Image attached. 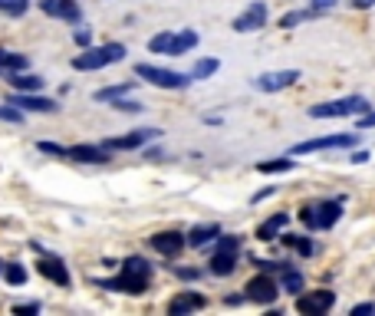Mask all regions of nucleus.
Masks as SVG:
<instances>
[{"label": "nucleus", "mask_w": 375, "mask_h": 316, "mask_svg": "<svg viewBox=\"0 0 375 316\" xmlns=\"http://www.w3.org/2000/svg\"><path fill=\"white\" fill-rule=\"evenodd\" d=\"M362 129H375V109L372 112H365V116H359V132Z\"/></svg>", "instance_id": "obj_48"}, {"label": "nucleus", "mask_w": 375, "mask_h": 316, "mask_svg": "<svg viewBox=\"0 0 375 316\" xmlns=\"http://www.w3.org/2000/svg\"><path fill=\"white\" fill-rule=\"evenodd\" d=\"M286 224H290V211H273L270 218H264V221L257 224L254 238H257L260 244H273V241H280V234L286 231Z\"/></svg>", "instance_id": "obj_19"}, {"label": "nucleus", "mask_w": 375, "mask_h": 316, "mask_svg": "<svg viewBox=\"0 0 375 316\" xmlns=\"http://www.w3.org/2000/svg\"><path fill=\"white\" fill-rule=\"evenodd\" d=\"M17 316H33V313H43V303L40 300H30V303H17L14 306Z\"/></svg>", "instance_id": "obj_39"}, {"label": "nucleus", "mask_w": 375, "mask_h": 316, "mask_svg": "<svg viewBox=\"0 0 375 316\" xmlns=\"http://www.w3.org/2000/svg\"><path fill=\"white\" fill-rule=\"evenodd\" d=\"M359 136L356 132H336V136H319V138H306L297 142L290 155H316V151H343V149H356Z\"/></svg>", "instance_id": "obj_9"}, {"label": "nucleus", "mask_w": 375, "mask_h": 316, "mask_svg": "<svg viewBox=\"0 0 375 316\" xmlns=\"http://www.w3.org/2000/svg\"><path fill=\"white\" fill-rule=\"evenodd\" d=\"M237 264H240V251H211L204 267H208L211 277L224 280V277H231V273L237 271Z\"/></svg>", "instance_id": "obj_21"}, {"label": "nucleus", "mask_w": 375, "mask_h": 316, "mask_svg": "<svg viewBox=\"0 0 375 316\" xmlns=\"http://www.w3.org/2000/svg\"><path fill=\"white\" fill-rule=\"evenodd\" d=\"M112 158H116V151L105 149L103 142H76L66 155V162H76V165H109Z\"/></svg>", "instance_id": "obj_14"}, {"label": "nucleus", "mask_w": 375, "mask_h": 316, "mask_svg": "<svg viewBox=\"0 0 375 316\" xmlns=\"http://www.w3.org/2000/svg\"><path fill=\"white\" fill-rule=\"evenodd\" d=\"M277 191H280L277 185H267V188H260V191H254V195H250V204H264V201H270Z\"/></svg>", "instance_id": "obj_40"}, {"label": "nucleus", "mask_w": 375, "mask_h": 316, "mask_svg": "<svg viewBox=\"0 0 375 316\" xmlns=\"http://www.w3.org/2000/svg\"><path fill=\"white\" fill-rule=\"evenodd\" d=\"M145 247L151 254L165 257V260H178L184 251H188V231L181 227H168V231H155L145 238Z\"/></svg>", "instance_id": "obj_8"}, {"label": "nucleus", "mask_w": 375, "mask_h": 316, "mask_svg": "<svg viewBox=\"0 0 375 316\" xmlns=\"http://www.w3.org/2000/svg\"><path fill=\"white\" fill-rule=\"evenodd\" d=\"M30 280V271H27V264H20V260H7L3 264V284L20 290V286H27Z\"/></svg>", "instance_id": "obj_30"}, {"label": "nucleus", "mask_w": 375, "mask_h": 316, "mask_svg": "<svg viewBox=\"0 0 375 316\" xmlns=\"http://www.w3.org/2000/svg\"><path fill=\"white\" fill-rule=\"evenodd\" d=\"M36 10L50 20H63V23H83V3L79 0H36Z\"/></svg>", "instance_id": "obj_15"}, {"label": "nucleus", "mask_w": 375, "mask_h": 316, "mask_svg": "<svg viewBox=\"0 0 375 316\" xmlns=\"http://www.w3.org/2000/svg\"><path fill=\"white\" fill-rule=\"evenodd\" d=\"M109 109H112V112H119V116H145V109H149V105L138 103V99H132V96H122V99H116Z\"/></svg>", "instance_id": "obj_31"}, {"label": "nucleus", "mask_w": 375, "mask_h": 316, "mask_svg": "<svg viewBox=\"0 0 375 316\" xmlns=\"http://www.w3.org/2000/svg\"><path fill=\"white\" fill-rule=\"evenodd\" d=\"M171 271H175V277H178L181 284H197V280H204V273H208V267H191V264H175Z\"/></svg>", "instance_id": "obj_32"}, {"label": "nucleus", "mask_w": 375, "mask_h": 316, "mask_svg": "<svg viewBox=\"0 0 375 316\" xmlns=\"http://www.w3.org/2000/svg\"><path fill=\"white\" fill-rule=\"evenodd\" d=\"M201 122H204V125H211V129H221L227 119L221 116V112H208V116H201Z\"/></svg>", "instance_id": "obj_43"}, {"label": "nucleus", "mask_w": 375, "mask_h": 316, "mask_svg": "<svg viewBox=\"0 0 375 316\" xmlns=\"http://www.w3.org/2000/svg\"><path fill=\"white\" fill-rule=\"evenodd\" d=\"M7 7H10V0H0V14H7Z\"/></svg>", "instance_id": "obj_49"}, {"label": "nucleus", "mask_w": 375, "mask_h": 316, "mask_svg": "<svg viewBox=\"0 0 375 316\" xmlns=\"http://www.w3.org/2000/svg\"><path fill=\"white\" fill-rule=\"evenodd\" d=\"M36 151H40V155H46V158H66V155H69V145H60V142L40 138V142H36Z\"/></svg>", "instance_id": "obj_34"}, {"label": "nucleus", "mask_w": 375, "mask_h": 316, "mask_svg": "<svg viewBox=\"0 0 375 316\" xmlns=\"http://www.w3.org/2000/svg\"><path fill=\"white\" fill-rule=\"evenodd\" d=\"M240 247H244V238H240V234H221L217 241L211 244V251H240Z\"/></svg>", "instance_id": "obj_36"}, {"label": "nucleus", "mask_w": 375, "mask_h": 316, "mask_svg": "<svg viewBox=\"0 0 375 316\" xmlns=\"http://www.w3.org/2000/svg\"><path fill=\"white\" fill-rule=\"evenodd\" d=\"M303 79L300 70H267V73H257L250 79V89L264 92V96H273V92H283L290 86H297Z\"/></svg>", "instance_id": "obj_12"}, {"label": "nucleus", "mask_w": 375, "mask_h": 316, "mask_svg": "<svg viewBox=\"0 0 375 316\" xmlns=\"http://www.w3.org/2000/svg\"><path fill=\"white\" fill-rule=\"evenodd\" d=\"M247 303V293H224V306H240Z\"/></svg>", "instance_id": "obj_44"}, {"label": "nucleus", "mask_w": 375, "mask_h": 316, "mask_svg": "<svg viewBox=\"0 0 375 316\" xmlns=\"http://www.w3.org/2000/svg\"><path fill=\"white\" fill-rule=\"evenodd\" d=\"M310 7H313L316 14H330L339 7V0H310Z\"/></svg>", "instance_id": "obj_42"}, {"label": "nucleus", "mask_w": 375, "mask_h": 316, "mask_svg": "<svg viewBox=\"0 0 375 316\" xmlns=\"http://www.w3.org/2000/svg\"><path fill=\"white\" fill-rule=\"evenodd\" d=\"M73 43H76V50L92 46V27H89V23H76V27H73Z\"/></svg>", "instance_id": "obj_37"}, {"label": "nucleus", "mask_w": 375, "mask_h": 316, "mask_svg": "<svg viewBox=\"0 0 375 316\" xmlns=\"http://www.w3.org/2000/svg\"><path fill=\"white\" fill-rule=\"evenodd\" d=\"M7 86H10L14 92H43L46 79L43 76H36V73H30V70H23V73L7 76Z\"/></svg>", "instance_id": "obj_23"}, {"label": "nucleus", "mask_w": 375, "mask_h": 316, "mask_svg": "<svg viewBox=\"0 0 375 316\" xmlns=\"http://www.w3.org/2000/svg\"><path fill=\"white\" fill-rule=\"evenodd\" d=\"M0 122H7V125H23V122H27V112L14 103H0Z\"/></svg>", "instance_id": "obj_33"}, {"label": "nucleus", "mask_w": 375, "mask_h": 316, "mask_svg": "<svg viewBox=\"0 0 375 316\" xmlns=\"http://www.w3.org/2000/svg\"><path fill=\"white\" fill-rule=\"evenodd\" d=\"M36 273L53 286H63V290L73 286V271H69V264H66L60 254H53V251H43V254L36 257Z\"/></svg>", "instance_id": "obj_10"}, {"label": "nucleus", "mask_w": 375, "mask_h": 316, "mask_svg": "<svg viewBox=\"0 0 375 316\" xmlns=\"http://www.w3.org/2000/svg\"><path fill=\"white\" fill-rule=\"evenodd\" d=\"M297 168V155H280L270 162H257V175H286Z\"/></svg>", "instance_id": "obj_29"}, {"label": "nucleus", "mask_w": 375, "mask_h": 316, "mask_svg": "<svg viewBox=\"0 0 375 316\" xmlns=\"http://www.w3.org/2000/svg\"><path fill=\"white\" fill-rule=\"evenodd\" d=\"M343 208H345V198L316 201V231H332V227L343 221Z\"/></svg>", "instance_id": "obj_18"}, {"label": "nucleus", "mask_w": 375, "mask_h": 316, "mask_svg": "<svg viewBox=\"0 0 375 316\" xmlns=\"http://www.w3.org/2000/svg\"><path fill=\"white\" fill-rule=\"evenodd\" d=\"M132 73H136L142 83H149L151 89H162V92H184L195 86L191 73H181V70H171V66H158V63H151V60L136 63Z\"/></svg>", "instance_id": "obj_4"}, {"label": "nucleus", "mask_w": 375, "mask_h": 316, "mask_svg": "<svg viewBox=\"0 0 375 316\" xmlns=\"http://www.w3.org/2000/svg\"><path fill=\"white\" fill-rule=\"evenodd\" d=\"M142 158H149V162H162V158H165V151L158 149V142H151V145L142 149Z\"/></svg>", "instance_id": "obj_41"}, {"label": "nucleus", "mask_w": 375, "mask_h": 316, "mask_svg": "<svg viewBox=\"0 0 375 316\" xmlns=\"http://www.w3.org/2000/svg\"><path fill=\"white\" fill-rule=\"evenodd\" d=\"M0 70L10 76V73H23V70H30V56L27 53H17V50H7V46H0Z\"/></svg>", "instance_id": "obj_25"}, {"label": "nucleus", "mask_w": 375, "mask_h": 316, "mask_svg": "<svg viewBox=\"0 0 375 316\" xmlns=\"http://www.w3.org/2000/svg\"><path fill=\"white\" fill-rule=\"evenodd\" d=\"M297 218H300V224L306 231H316V201H306L300 211H297Z\"/></svg>", "instance_id": "obj_38"}, {"label": "nucleus", "mask_w": 375, "mask_h": 316, "mask_svg": "<svg viewBox=\"0 0 375 316\" xmlns=\"http://www.w3.org/2000/svg\"><path fill=\"white\" fill-rule=\"evenodd\" d=\"M155 277V264L142 254H129L125 260H119V273L116 277H96L92 284L109 293H125V297H145Z\"/></svg>", "instance_id": "obj_1"}, {"label": "nucleus", "mask_w": 375, "mask_h": 316, "mask_svg": "<svg viewBox=\"0 0 375 316\" xmlns=\"http://www.w3.org/2000/svg\"><path fill=\"white\" fill-rule=\"evenodd\" d=\"M280 286H283L286 297H293V300H297L303 290H306V277H303V271H297V267L290 264V267L280 273Z\"/></svg>", "instance_id": "obj_27"}, {"label": "nucleus", "mask_w": 375, "mask_h": 316, "mask_svg": "<svg viewBox=\"0 0 375 316\" xmlns=\"http://www.w3.org/2000/svg\"><path fill=\"white\" fill-rule=\"evenodd\" d=\"M280 241H283V247L297 251V254L306 257V260L316 254V241H313V238H306V234H290V231H283V234H280Z\"/></svg>", "instance_id": "obj_28"}, {"label": "nucleus", "mask_w": 375, "mask_h": 316, "mask_svg": "<svg viewBox=\"0 0 375 316\" xmlns=\"http://www.w3.org/2000/svg\"><path fill=\"white\" fill-rule=\"evenodd\" d=\"M345 3H349L352 10H372L375 7V0H345Z\"/></svg>", "instance_id": "obj_47"}, {"label": "nucleus", "mask_w": 375, "mask_h": 316, "mask_svg": "<svg viewBox=\"0 0 375 316\" xmlns=\"http://www.w3.org/2000/svg\"><path fill=\"white\" fill-rule=\"evenodd\" d=\"M352 316H365V313H375V303H356L352 310H349Z\"/></svg>", "instance_id": "obj_45"}, {"label": "nucleus", "mask_w": 375, "mask_h": 316, "mask_svg": "<svg viewBox=\"0 0 375 316\" xmlns=\"http://www.w3.org/2000/svg\"><path fill=\"white\" fill-rule=\"evenodd\" d=\"M125 56H129V46L109 40V43H92L86 50H79L73 60H69V66H73L76 73H103L109 66L125 63Z\"/></svg>", "instance_id": "obj_3"}, {"label": "nucleus", "mask_w": 375, "mask_h": 316, "mask_svg": "<svg viewBox=\"0 0 375 316\" xmlns=\"http://www.w3.org/2000/svg\"><path fill=\"white\" fill-rule=\"evenodd\" d=\"M197 43H201V33L191 30V27H178V30H158L149 36V50L151 56H165V60H178V56H188L195 53Z\"/></svg>", "instance_id": "obj_2"}, {"label": "nucleus", "mask_w": 375, "mask_h": 316, "mask_svg": "<svg viewBox=\"0 0 375 316\" xmlns=\"http://www.w3.org/2000/svg\"><path fill=\"white\" fill-rule=\"evenodd\" d=\"M138 83L142 79H125V83H112V86H103V89H92V103L99 105H112L116 99H122V96H132V92L138 89Z\"/></svg>", "instance_id": "obj_22"}, {"label": "nucleus", "mask_w": 375, "mask_h": 316, "mask_svg": "<svg viewBox=\"0 0 375 316\" xmlns=\"http://www.w3.org/2000/svg\"><path fill=\"white\" fill-rule=\"evenodd\" d=\"M267 23H270V7H267V0H250V3L231 20V30L244 36V33L264 30Z\"/></svg>", "instance_id": "obj_11"}, {"label": "nucleus", "mask_w": 375, "mask_h": 316, "mask_svg": "<svg viewBox=\"0 0 375 316\" xmlns=\"http://www.w3.org/2000/svg\"><path fill=\"white\" fill-rule=\"evenodd\" d=\"M316 17H323V14H316L313 7L306 3V7H297V10H286V14H280L277 27H280V30H297V27L310 23V20H316Z\"/></svg>", "instance_id": "obj_24"}, {"label": "nucleus", "mask_w": 375, "mask_h": 316, "mask_svg": "<svg viewBox=\"0 0 375 316\" xmlns=\"http://www.w3.org/2000/svg\"><path fill=\"white\" fill-rule=\"evenodd\" d=\"M0 79H7V73H3V70H0Z\"/></svg>", "instance_id": "obj_51"}, {"label": "nucleus", "mask_w": 375, "mask_h": 316, "mask_svg": "<svg viewBox=\"0 0 375 316\" xmlns=\"http://www.w3.org/2000/svg\"><path fill=\"white\" fill-rule=\"evenodd\" d=\"M336 306V290H303L297 297V313L303 316H323Z\"/></svg>", "instance_id": "obj_16"}, {"label": "nucleus", "mask_w": 375, "mask_h": 316, "mask_svg": "<svg viewBox=\"0 0 375 316\" xmlns=\"http://www.w3.org/2000/svg\"><path fill=\"white\" fill-rule=\"evenodd\" d=\"M221 234H224V227L217 224V221L195 224V227H188V247H191V251H211V244L217 241Z\"/></svg>", "instance_id": "obj_20"}, {"label": "nucleus", "mask_w": 375, "mask_h": 316, "mask_svg": "<svg viewBox=\"0 0 375 316\" xmlns=\"http://www.w3.org/2000/svg\"><path fill=\"white\" fill-rule=\"evenodd\" d=\"M365 112H372V103L365 96H339V99L316 103L306 109L310 119H359Z\"/></svg>", "instance_id": "obj_5"}, {"label": "nucleus", "mask_w": 375, "mask_h": 316, "mask_svg": "<svg viewBox=\"0 0 375 316\" xmlns=\"http://www.w3.org/2000/svg\"><path fill=\"white\" fill-rule=\"evenodd\" d=\"M244 293H247V303H254V306H267V310H270L273 303L280 300L283 286H280V277H277V273L257 271L254 277L244 284Z\"/></svg>", "instance_id": "obj_7"}, {"label": "nucleus", "mask_w": 375, "mask_h": 316, "mask_svg": "<svg viewBox=\"0 0 375 316\" xmlns=\"http://www.w3.org/2000/svg\"><path fill=\"white\" fill-rule=\"evenodd\" d=\"M7 103L20 105L23 112H33V116H56L63 105L60 99H53V96H43V92H14L7 96Z\"/></svg>", "instance_id": "obj_13"}, {"label": "nucleus", "mask_w": 375, "mask_h": 316, "mask_svg": "<svg viewBox=\"0 0 375 316\" xmlns=\"http://www.w3.org/2000/svg\"><path fill=\"white\" fill-rule=\"evenodd\" d=\"M168 316H191V313H201L208 310V297L201 290H178L171 300H168Z\"/></svg>", "instance_id": "obj_17"}, {"label": "nucleus", "mask_w": 375, "mask_h": 316, "mask_svg": "<svg viewBox=\"0 0 375 316\" xmlns=\"http://www.w3.org/2000/svg\"><path fill=\"white\" fill-rule=\"evenodd\" d=\"M250 264H254L257 271L277 273V277H280V273H283L286 267H290V260H267V257H250Z\"/></svg>", "instance_id": "obj_35"}, {"label": "nucleus", "mask_w": 375, "mask_h": 316, "mask_svg": "<svg viewBox=\"0 0 375 316\" xmlns=\"http://www.w3.org/2000/svg\"><path fill=\"white\" fill-rule=\"evenodd\" d=\"M162 136H165V129H158V125H138V129H129V132H122V136L103 138V145L112 149L116 155H119V151H142L145 145H151V142H162Z\"/></svg>", "instance_id": "obj_6"}, {"label": "nucleus", "mask_w": 375, "mask_h": 316, "mask_svg": "<svg viewBox=\"0 0 375 316\" xmlns=\"http://www.w3.org/2000/svg\"><path fill=\"white\" fill-rule=\"evenodd\" d=\"M3 264H7V260H0V280H3Z\"/></svg>", "instance_id": "obj_50"}, {"label": "nucleus", "mask_w": 375, "mask_h": 316, "mask_svg": "<svg viewBox=\"0 0 375 316\" xmlns=\"http://www.w3.org/2000/svg\"><path fill=\"white\" fill-rule=\"evenodd\" d=\"M349 162H352V165H365V162H369V151H365V149H356L352 155H349Z\"/></svg>", "instance_id": "obj_46"}, {"label": "nucleus", "mask_w": 375, "mask_h": 316, "mask_svg": "<svg viewBox=\"0 0 375 316\" xmlns=\"http://www.w3.org/2000/svg\"><path fill=\"white\" fill-rule=\"evenodd\" d=\"M217 70H221V60H217V56H197V60L191 63V70H188V73H191L195 83H208V79L217 76Z\"/></svg>", "instance_id": "obj_26"}]
</instances>
